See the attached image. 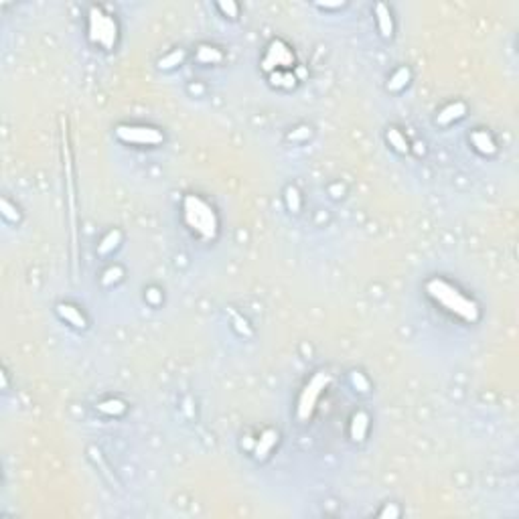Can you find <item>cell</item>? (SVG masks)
I'll return each mask as SVG.
<instances>
[{
  "label": "cell",
  "mask_w": 519,
  "mask_h": 519,
  "mask_svg": "<svg viewBox=\"0 0 519 519\" xmlns=\"http://www.w3.org/2000/svg\"><path fill=\"white\" fill-rule=\"evenodd\" d=\"M329 383V375L327 373H317L312 377V381L306 386L302 398H300V405H298V418L300 420H306L312 412V408L317 404V398L321 396V392L325 390V386Z\"/></svg>",
  "instance_id": "3"
},
{
  "label": "cell",
  "mask_w": 519,
  "mask_h": 519,
  "mask_svg": "<svg viewBox=\"0 0 519 519\" xmlns=\"http://www.w3.org/2000/svg\"><path fill=\"white\" fill-rule=\"evenodd\" d=\"M288 207L292 211H298V193L294 189L288 191Z\"/></svg>",
  "instance_id": "15"
},
{
  "label": "cell",
  "mask_w": 519,
  "mask_h": 519,
  "mask_svg": "<svg viewBox=\"0 0 519 519\" xmlns=\"http://www.w3.org/2000/svg\"><path fill=\"white\" fill-rule=\"evenodd\" d=\"M199 57L203 59V61H219L221 55H219V53H215V51H211V53H209V49H207V47H203V49H201V53H199Z\"/></svg>",
  "instance_id": "14"
},
{
  "label": "cell",
  "mask_w": 519,
  "mask_h": 519,
  "mask_svg": "<svg viewBox=\"0 0 519 519\" xmlns=\"http://www.w3.org/2000/svg\"><path fill=\"white\" fill-rule=\"evenodd\" d=\"M92 33L96 41H100L104 47H112L116 39V25L108 18V16H102L100 12L96 14L94 10V16H92Z\"/></svg>",
  "instance_id": "4"
},
{
  "label": "cell",
  "mask_w": 519,
  "mask_h": 519,
  "mask_svg": "<svg viewBox=\"0 0 519 519\" xmlns=\"http://www.w3.org/2000/svg\"><path fill=\"white\" fill-rule=\"evenodd\" d=\"M59 312H61V317H63L65 321H69V323L75 325V327H83V325H85V319H83L75 308H71V306L61 304V306H59Z\"/></svg>",
  "instance_id": "7"
},
{
  "label": "cell",
  "mask_w": 519,
  "mask_h": 519,
  "mask_svg": "<svg viewBox=\"0 0 519 519\" xmlns=\"http://www.w3.org/2000/svg\"><path fill=\"white\" fill-rule=\"evenodd\" d=\"M118 136L126 142H140V144H156L163 140V136L156 130L150 128H118Z\"/></svg>",
  "instance_id": "5"
},
{
  "label": "cell",
  "mask_w": 519,
  "mask_h": 519,
  "mask_svg": "<svg viewBox=\"0 0 519 519\" xmlns=\"http://www.w3.org/2000/svg\"><path fill=\"white\" fill-rule=\"evenodd\" d=\"M428 292H430L440 304H444L448 310L461 314L462 319H466V321H475V319H477V306H475L470 300H466L464 296H461L453 286H448L446 282H442V280H432V282L428 284Z\"/></svg>",
  "instance_id": "1"
},
{
  "label": "cell",
  "mask_w": 519,
  "mask_h": 519,
  "mask_svg": "<svg viewBox=\"0 0 519 519\" xmlns=\"http://www.w3.org/2000/svg\"><path fill=\"white\" fill-rule=\"evenodd\" d=\"M462 114H464V106H462V104H455V106L446 108L442 114L438 116V122H440V124H448L453 118H461Z\"/></svg>",
  "instance_id": "10"
},
{
  "label": "cell",
  "mask_w": 519,
  "mask_h": 519,
  "mask_svg": "<svg viewBox=\"0 0 519 519\" xmlns=\"http://www.w3.org/2000/svg\"><path fill=\"white\" fill-rule=\"evenodd\" d=\"M377 20H379L381 33H383L386 37H390L394 27H392V18H390V12H388V8H386L383 4H377Z\"/></svg>",
  "instance_id": "8"
},
{
  "label": "cell",
  "mask_w": 519,
  "mask_h": 519,
  "mask_svg": "<svg viewBox=\"0 0 519 519\" xmlns=\"http://www.w3.org/2000/svg\"><path fill=\"white\" fill-rule=\"evenodd\" d=\"M388 140H390V142H392V144H394V146H396L400 152H405V150H408V144H405V140L402 138V136H400V134H398V132H396V130H390V132H388Z\"/></svg>",
  "instance_id": "12"
},
{
  "label": "cell",
  "mask_w": 519,
  "mask_h": 519,
  "mask_svg": "<svg viewBox=\"0 0 519 519\" xmlns=\"http://www.w3.org/2000/svg\"><path fill=\"white\" fill-rule=\"evenodd\" d=\"M365 428H367V416L365 414H357L355 420H353V428H351V434L355 440H361L365 436Z\"/></svg>",
  "instance_id": "9"
},
{
  "label": "cell",
  "mask_w": 519,
  "mask_h": 519,
  "mask_svg": "<svg viewBox=\"0 0 519 519\" xmlns=\"http://www.w3.org/2000/svg\"><path fill=\"white\" fill-rule=\"evenodd\" d=\"M276 438H278V436H276V432H274V430H268V432L260 438V442H258V446H256V455H258L260 459H262V457H266V455H268V450L272 448V444L276 442Z\"/></svg>",
  "instance_id": "6"
},
{
  "label": "cell",
  "mask_w": 519,
  "mask_h": 519,
  "mask_svg": "<svg viewBox=\"0 0 519 519\" xmlns=\"http://www.w3.org/2000/svg\"><path fill=\"white\" fill-rule=\"evenodd\" d=\"M472 142H475V146H477L481 152H493V142L489 140V136H487L485 132H477V134L472 136Z\"/></svg>",
  "instance_id": "11"
},
{
  "label": "cell",
  "mask_w": 519,
  "mask_h": 519,
  "mask_svg": "<svg viewBox=\"0 0 519 519\" xmlns=\"http://www.w3.org/2000/svg\"><path fill=\"white\" fill-rule=\"evenodd\" d=\"M180 57H183V53H178V51H176V53H173L171 57L163 59V61H161V67H171V65H174V63H178Z\"/></svg>",
  "instance_id": "16"
},
{
  "label": "cell",
  "mask_w": 519,
  "mask_h": 519,
  "mask_svg": "<svg viewBox=\"0 0 519 519\" xmlns=\"http://www.w3.org/2000/svg\"><path fill=\"white\" fill-rule=\"evenodd\" d=\"M221 8H223V10H230L231 14L235 16V4H221Z\"/></svg>",
  "instance_id": "17"
},
{
  "label": "cell",
  "mask_w": 519,
  "mask_h": 519,
  "mask_svg": "<svg viewBox=\"0 0 519 519\" xmlns=\"http://www.w3.org/2000/svg\"><path fill=\"white\" fill-rule=\"evenodd\" d=\"M405 79H408V71H405V69H400V71L394 75V79L390 81V89H400V87H404Z\"/></svg>",
  "instance_id": "13"
},
{
  "label": "cell",
  "mask_w": 519,
  "mask_h": 519,
  "mask_svg": "<svg viewBox=\"0 0 519 519\" xmlns=\"http://www.w3.org/2000/svg\"><path fill=\"white\" fill-rule=\"evenodd\" d=\"M185 219H187L189 228H193L197 233H201L203 237L215 235V230H217L215 213L201 199L187 197V201H185Z\"/></svg>",
  "instance_id": "2"
}]
</instances>
